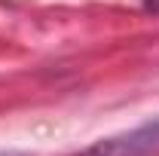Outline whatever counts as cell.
Here are the masks:
<instances>
[{
	"instance_id": "obj_1",
	"label": "cell",
	"mask_w": 159,
	"mask_h": 156,
	"mask_svg": "<svg viewBox=\"0 0 159 156\" xmlns=\"http://www.w3.org/2000/svg\"><path fill=\"white\" fill-rule=\"evenodd\" d=\"M70 156H159V117L147 119L129 132L101 138Z\"/></svg>"
},
{
	"instance_id": "obj_2",
	"label": "cell",
	"mask_w": 159,
	"mask_h": 156,
	"mask_svg": "<svg viewBox=\"0 0 159 156\" xmlns=\"http://www.w3.org/2000/svg\"><path fill=\"white\" fill-rule=\"evenodd\" d=\"M0 156H31V153H25V150H0Z\"/></svg>"
}]
</instances>
